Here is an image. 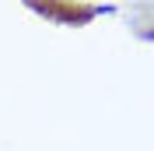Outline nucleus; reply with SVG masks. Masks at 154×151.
<instances>
[]
</instances>
